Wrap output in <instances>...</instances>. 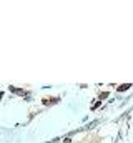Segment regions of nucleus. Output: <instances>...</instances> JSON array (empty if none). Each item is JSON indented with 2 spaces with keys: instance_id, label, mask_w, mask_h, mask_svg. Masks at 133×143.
Instances as JSON below:
<instances>
[{
  "instance_id": "1",
  "label": "nucleus",
  "mask_w": 133,
  "mask_h": 143,
  "mask_svg": "<svg viewBox=\"0 0 133 143\" xmlns=\"http://www.w3.org/2000/svg\"><path fill=\"white\" fill-rule=\"evenodd\" d=\"M130 87H131V85H128V83H125V85H120V87H118V90H120V92H123V90H128V88H130Z\"/></svg>"
}]
</instances>
